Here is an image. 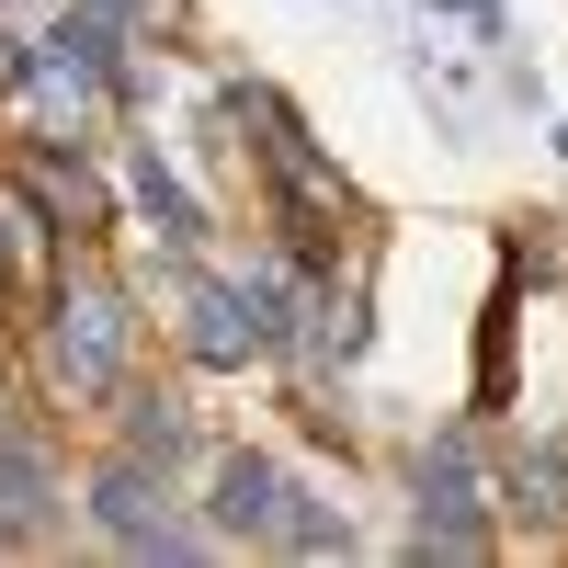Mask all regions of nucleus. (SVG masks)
Wrapping results in <instances>:
<instances>
[{"instance_id":"nucleus-1","label":"nucleus","mask_w":568,"mask_h":568,"mask_svg":"<svg viewBox=\"0 0 568 568\" xmlns=\"http://www.w3.org/2000/svg\"><path fill=\"white\" fill-rule=\"evenodd\" d=\"M240 125H262L251 149H262V182H273V216L296 227V251H307V262H329V251H342V216H353L342 171H329V160L307 149V125L284 114L273 91H240Z\"/></svg>"},{"instance_id":"nucleus-2","label":"nucleus","mask_w":568,"mask_h":568,"mask_svg":"<svg viewBox=\"0 0 568 568\" xmlns=\"http://www.w3.org/2000/svg\"><path fill=\"white\" fill-rule=\"evenodd\" d=\"M45 375H58L69 398H114V375H125V296H114V273L69 262L58 307H45Z\"/></svg>"},{"instance_id":"nucleus-3","label":"nucleus","mask_w":568,"mask_h":568,"mask_svg":"<svg viewBox=\"0 0 568 568\" xmlns=\"http://www.w3.org/2000/svg\"><path fill=\"white\" fill-rule=\"evenodd\" d=\"M91 511H103V535L136 546V557H194V535L160 511V478H149V455H114L103 478H91Z\"/></svg>"},{"instance_id":"nucleus-4","label":"nucleus","mask_w":568,"mask_h":568,"mask_svg":"<svg viewBox=\"0 0 568 568\" xmlns=\"http://www.w3.org/2000/svg\"><path fill=\"white\" fill-rule=\"evenodd\" d=\"M182 342H194L205 364H251L273 342V318L240 296V284H182Z\"/></svg>"},{"instance_id":"nucleus-5","label":"nucleus","mask_w":568,"mask_h":568,"mask_svg":"<svg viewBox=\"0 0 568 568\" xmlns=\"http://www.w3.org/2000/svg\"><path fill=\"white\" fill-rule=\"evenodd\" d=\"M136 12H149V0H69V23H58V45H45V58H58V69H80V80H103Z\"/></svg>"},{"instance_id":"nucleus-6","label":"nucleus","mask_w":568,"mask_h":568,"mask_svg":"<svg viewBox=\"0 0 568 568\" xmlns=\"http://www.w3.org/2000/svg\"><path fill=\"white\" fill-rule=\"evenodd\" d=\"M273 524H284L273 455H227V466H216V535H273Z\"/></svg>"},{"instance_id":"nucleus-7","label":"nucleus","mask_w":568,"mask_h":568,"mask_svg":"<svg viewBox=\"0 0 568 568\" xmlns=\"http://www.w3.org/2000/svg\"><path fill=\"white\" fill-rule=\"evenodd\" d=\"M136 205L160 216V240H171V251H194V240H205V205H194V182H182V171H171L160 149L136 160Z\"/></svg>"},{"instance_id":"nucleus-8","label":"nucleus","mask_w":568,"mask_h":568,"mask_svg":"<svg viewBox=\"0 0 568 568\" xmlns=\"http://www.w3.org/2000/svg\"><path fill=\"white\" fill-rule=\"evenodd\" d=\"M45 500H58V489H45V466H34L12 433H0V546L34 535V524H45Z\"/></svg>"},{"instance_id":"nucleus-9","label":"nucleus","mask_w":568,"mask_h":568,"mask_svg":"<svg viewBox=\"0 0 568 568\" xmlns=\"http://www.w3.org/2000/svg\"><path fill=\"white\" fill-rule=\"evenodd\" d=\"M182 444H194V420H182L171 398H125V455H160V466H171Z\"/></svg>"},{"instance_id":"nucleus-10","label":"nucleus","mask_w":568,"mask_h":568,"mask_svg":"<svg viewBox=\"0 0 568 568\" xmlns=\"http://www.w3.org/2000/svg\"><path fill=\"white\" fill-rule=\"evenodd\" d=\"M511 500H524L535 524H568V455H546V444H535L524 466H511Z\"/></svg>"},{"instance_id":"nucleus-11","label":"nucleus","mask_w":568,"mask_h":568,"mask_svg":"<svg viewBox=\"0 0 568 568\" xmlns=\"http://www.w3.org/2000/svg\"><path fill=\"white\" fill-rule=\"evenodd\" d=\"M409 546H420V557H489V524H478V511H420Z\"/></svg>"},{"instance_id":"nucleus-12","label":"nucleus","mask_w":568,"mask_h":568,"mask_svg":"<svg viewBox=\"0 0 568 568\" xmlns=\"http://www.w3.org/2000/svg\"><path fill=\"white\" fill-rule=\"evenodd\" d=\"M34 194L58 205L69 227H103V194H91V171H58V160H34Z\"/></svg>"},{"instance_id":"nucleus-13","label":"nucleus","mask_w":568,"mask_h":568,"mask_svg":"<svg viewBox=\"0 0 568 568\" xmlns=\"http://www.w3.org/2000/svg\"><path fill=\"white\" fill-rule=\"evenodd\" d=\"M284 546H307V557H329V546H353V524L342 511H318V500H284V524H273Z\"/></svg>"},{"instance_id":"nucleus-14","label":"nucleus","mask_w":568,"mask_h":568,"mask_svg":"<svg viewBox=\"0 0 568 568\" xmlns=\"http://www.w3.org/2000/svg\"><path fill=\"white\" fill-rule=\"evenodd\" d=\"M23 80H34V58H23L12 34H0V91H23Z\"/></svg>"},{"instance_id":"nucleus-15","label":"nucleus","mask_w":568,"mask_h":568,"mask_svg":"<svg viewBox=\"0 0 568 568\" xmlns=\"http://www.w3.org/2000/svg\"><path fill=\"white\" fill-rule=\"evenodd\" d=\"M0 296H12V251H0Z\"/></svg>"}]
</instances>
